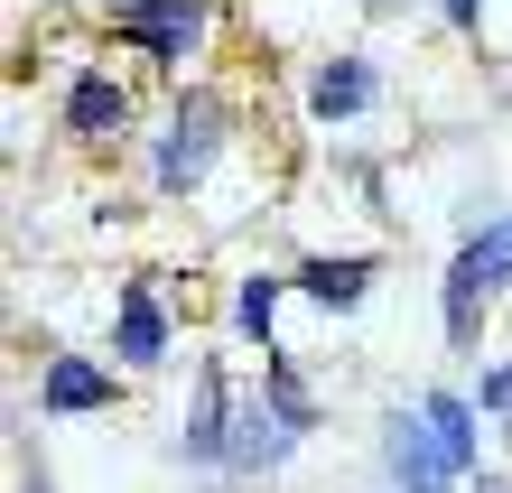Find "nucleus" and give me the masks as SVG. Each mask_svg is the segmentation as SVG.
Listing matches in <instances>:
<instances>
[{
    "label": "nucleus",
    "instance_id": "f8f14e48",
    "mask_svg": "<svg viewBox=\"0 0 512 493\" xmlns=\"http://www.w3.org/2000/svg\"><path fill=\"white\" fill-rule=\"evenodd\" d=\"M280 298H289V280H270V270L233 280V298H224L233 335H243V345H261V354H280Z\"/></svg>",
    "mask_w": 512,
    "mask_h": 493
},
{
    "label": "nucleus",
    "instance_id": "f03ea898",
    "mask_svg": "<svg viewBox=\"0 0 512 493\" xmlns=\"http://www.w3.org/2000/svg\"><path fill=\"white\" fill-rule=\"evenodd\" d=\"M224 140H233V103L224 84H187L168 103L159 140H149V196H205L224 168Z\"/></svg>",
    "mask_w": 512,
    "mask_h": 493
},
{
    "label": "nucleus",
    "instance_id": "20e7f679",
    "mask_svg": "<svg viewBox=\"0 0 512 493\" xmlns=\"http://www.w3.org/2000/svg\"><path fill=\"white\" fill-rule=\"evenodd\" d=\"M382 484L391 493H466V466L447 456V438L429 428L419 400H391L382 410Z\"/></svg>",
    "mask_w": 512,
    "mask_h": 493
},
{
    "label": "nucleus",
    "instance_id": "423d86ee",
    "mask_svg": "<svg viewBox=\"0 0 512 493\" xmlns=\"http://www.w3.org/2000/svg\"><path fill=\"white\" fill-rule=\"evenodd\" d=\"M233 391L215 354H196V382H187V410H177V466L187 475H224V447H233Z\"/></svg>",
    "mask_w": 512,
    "mask_h": 493
},
{
    "label": "nucleus",
    "instance_id": "39448f33",
    "mask_svg": "<svg viewBox=\"0 0 512 493\" xmlns=\"http://www.w3.org/2000/svg\"><path fill=\"white\" fill-rule=\"evenodd\" d=\"M168 354H177V317H168L159 280H122L112 317H103V363L112 373H168Z\"/></svg>",
    "mask_w": 512,
    "mask_h": 493
},
{
    "label": "nucleus",
    "instance_id": "6ab92c4d",
    "mask_svg": "<svg viewBox=\"0 0 512 493\" xmlns=\"http://www.w3.org/2000/svg\"><path fill=\"white\" fill-rule=\"evenodd\" d=\"M205 493H233V484H205Z\"/></svg>",
    "mask_w": 512,
    "mask_h": 493
},
{
    "label": "nucleus",
    "instance_id": "dca6fc26",
    "mask_svg": "<svg viewBox=\"0 0 512 493\" xmlns=\"http://www.w3.org/2000/svg\"><path fill=\"white\" fill-rule=\"evenodd\" d=\"M438 19L457 28V38H485V0H438Z\"/></svg>",
    "mask_w": 512,
    "mask_h": 493
},
{
    "label": "nucleus",
    "instance_id": "ddd939ff",
    "mask_svg": "<svg viewBox=\"0 0 512 493\" xmlns=\"http://www.w3.org/2000/svg\"><path fill=\"white\" fill-rule=\"evenodd\" d=\"M419 410H429V428L447 438V456H457L466 484H475V475H485V447H475V419H485V410H475L466 391H419Z\"/></svg>",
    "mask_w": 512,
    "mask_h": 493
},
{
    "label": "nucleus",
    "instance_id": "4468645a",
    "mask_svg": "<svg viewBox=\"0 0 512 493\" xmlns=\"http://www.w3.org/2000/svg\"><path fill=\"white\" fill-rule=\"evenodd\" d=\"M261 391H270V400H280V419L298 428V438H317V428H326V400H317V382H308V373H298V363H289V354H261Z\"/></svg>",
    "mask_w": 512,
    "mask_h": 493
},
{
    "label": "nucleus",
    "instance_id": "aec40b11",
    "mask_svg": "<svg viewBox=\"0 0 512 493\" xmlns=\"http://www.w3.org/2000/svg\"><path fill=\"white\" fill-rule=\"evenodd\" d=\"M503 438H512V419H503Z\"/></svg>",
    "mask_w": 512,
    "mask_h": 493
},
{
    "label": "nucleus",
    "instance_id": "7ed1b4c3",
    "mask_svg": "<svg viewBox=\"0 0 512 493\" xmlns=\"http://www.w3.org/2000/svg\"><path fill=\"white\" fill-rule=\"evenodd\" d=\"M215 0H112V19H103V38L112 47H131L149 56V66H168V75H187L205 47H215Z\"/></svg>",
    "mask_w": 512,
    "mask_h": 493
},
{
    "label": "nucleus",
    "instance_id": "2eb2a0df",
    "mask_svg": "<svg viewBox=\"0 0 512 493\" xmlns=\"http://www.w3.org/2000/svg\"><path fill=\"white\" fill-rule=\"evenodd\" d=\"M466 400H475V410H485V419H512V354H494L485 373L466 382Z\"/></svg>",
    "mask_w": 512,
    "mask_h": 493
},
{
    "label": "nucleus",
    "instance_id": "9d476101",
    "mask_svg": "<svg viewBox=\"0 0 512 493\" xmlns=\"http://www.w3.org/2000/svg\"><path fill=\"white\" fill-rule=\"evenodd\" d=\"M373 280H382L373 252H298V261H289V289L317 298L326 317H354V307L373 298Z\"/></svg>",
    "mask_w": 512,
    "mask_h": 493
},
{
    "label": "nucleus",
    "instance_id": "9b49d317",
    "mask_svg": "<svg viewBox=\"0 0 512 493\" xmlns=\"http://www.w3.org/2000/svg\"><path fill=\"white\" fill-rule=\"evenodd\" d=\"M112 363L103 354H47L38 363V410L47 419H94V410H112Z\"/></svg>",
    "mask_w": 512,
    "mask_h": 493
},
{
    "label": "nucleus",
    "instance_id": "6e6552de",
    "mask_svg": "<svg viewBox=\"0 0 512 493\" xmlns=\"http://www.w3.org/2000/svg\"><path fill=\"white\" fill-rule=\"evenodd\" d=\"M298 112L317 121V131H345V121H364V112H382V66L373 56H317L308 66V84H298Z\"/></svg>",
    "mask_w": 512,
    "mask_h": 493
},
{
    "label": "nucleus",
    "instance_id": "f257e3e1",
    "mask_svg": "<svg viewBox=\"0 0 512 493\" xmlns=\"http://www.w3.org/2000/svg\"><path fill=\"white\" fill-rule=\"evenodd\" d=\"M503 289H512V214H485V224H466V242L447 252V280H438V345H447V354H485V317H494Z\"/></svg>",
    "mask_w": 512,
    "mask_h": 493
},
{
    "label": "nucleus",
    "instance_id": "412c9836",
    "mask_svg": "<svg viewBox=\"0 0 512 493\" xmlns=\"http://www.w3.org/2000/svg\"><path fill=\"white\" fill-rule=\"evenodd\" d=\"M47 10H56V0H47Z\"/></svg>",
    "mask_w": 512,
    "mask_h": 493
},
{
    "label": "nucleus",
    "instance_id": "f3484780",
    "mask_svg": "<svg viewBox=\"0 0 512 493\" xmlns=\"http://www.w3.org/2000/svg\"><path fill=\"white\" fill-rule=\"evenodd\" d=\"M19 493H56V475H47V456H19Z\"/></svg>",
    "mask_w": 512,
    "mask_h": 493
},
{
    "label": "nucleus",
    "instance_id": "0eeeda50",
    "mask_svg": "<svg viewBox=\"0 0 512 493\" xmlns=\"http://www.w3.org/2000/svg\"><path fill=\"white\" fill-rule=\"evenodd\" d=\"M131 112H140V84L122 66H75L66 94H56V121H66V140H84V149H112L131 131Z\"/></svg>",
    "mask_w": 512,
    "mask_h": 493
},
{
    "label": "nucleus",
    "instance_id": "a211bd4d",
    "mask_svg": "<svg viewBox=\"0 0 512 493\" xmlns=\"http://www.w3.org/2000/svg\"><path fill=\"white\" fill-rule=\"evenodd\" d=\"M364 10H401V0H364Z\"/></svg>",
    "mask_w": 512,
    "mask_h": 493
},
{
    "label": "nucleus",
    "instance_id": "1a4fd4ad",
    "mask_svg": "<svg viewBox=\"0 0 512 493\" xmlns=\"http://www.w3.org/2000/svg\"><path fill=\"white\" fill-rule=\"evenodd\" d=\"M289 456H298V428L280 419V400L252 382L243 400H233V447H224V475H233V484H270V475L289 466Z\"/></svg>",
    "mask_w": 512,
    "mask_h": 493
}]
</instances>
